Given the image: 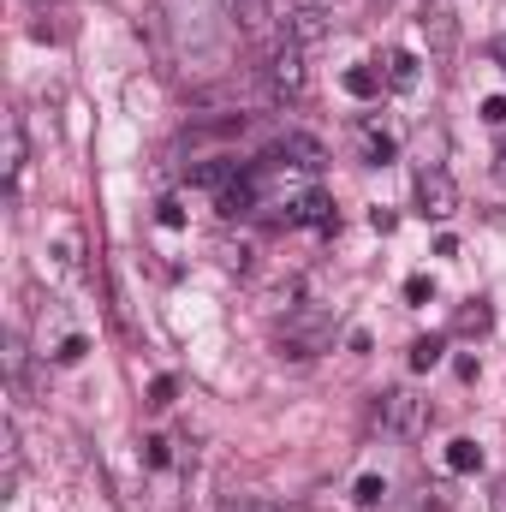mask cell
Listing matches in <instances>:
<instances>
[{
	"instance_id": "30bf717a",
	"label": "cell",
	"mask_w": 506,
	"mask_h": 512,
	"mask_svg": "<svg viewBox=\"0 0 506 512\" xmlns=\"http://www.w3.org/2000/svg\"><path fill=\"white\" fill-rule=\"evenodd\" d=\"M423 30H429V54L447 60L453 42H459V18H453V6H447V0H429V6H423Z\"/></svg>"
},
{
	"instance_id": "52a82bcc",
	"label": "cell",
	"mask_w": 506,
	"mask_h": 512,
	"mask_svg": "<svg viewBox=\"0 0 506 512\" xmlns=\"http://www.w3.org/2000/svg\"><path fill=\"white\" fill-rule=\"evenodd\" d=\"M328 340H334V328H328L322 316H292V322L280 328V358H316Z\"/></svg>"
},
{
	"instance_id": "5b68a950",
	"label": "cell",
	"mask_w": 506,
	"mask_h": 512,
	"mask_svg": "<svg viewBox=\"0 0 506 512\" xmlns=\"http://www.w3.org/2000/svg\"><path fill=\"white\" fill-rule=\"evenodd\" d=\"M417 209L429 215V221H447L453 209H459V185L447 179V167H417Z\"/></svg>"
},
{
	"instance_id": "44dd1931",
	"label": "cell",
	"mask_w": 506,
	"mask_h": 512,
	"mask_svg": "<svg viewBox=\"0 0 506 512\" xmlns=\"http://www.w3.org/2000/svg\"><path fill=\"white\" fill-rule=\"evenodd\" d=\"M143 459H149L155 471H161V465H173V441H167V435H149V441H143Z\"/></svg>"
},
{
	"instance_id": "ac0fdd59",
	"label": "cell",
	"mask_w": 506,
	"mask_h": 512,
	"mask_svg": "<svg viewBox=\"0 0 506 512\" xmlns=\"http://www.w3.org/2000/svg\"><path fill=\"white\" fill-rule=\"evenodd\" d=\"M340 84H346V96H358V102H370V96L381 90V78L370 72V66H352V72H346Z\"/></svg>"
},
{
	"instance_id": "e0dca14e",
	"label": "cell",
	"mask_w": 506,
	"mask_h": 512,
	"mask_svg": "<svg viewBox=\"0 0 506 512\" xmlns=\"http://www.w3.org/2000/svg\"><path fill=\"white\" fill-rule=\"evenodd\" d=\"M441 352H447V340H441V334H423V340L411 346V370H417V376H423V370H435V364H441Z\"/></svg>"
},
{
	"instance_id": "3957f363",
	"label": "cell",
	"mask_w": 506,
	"mask_h": 512,
	"mask_svg": "<svg viewBox=\"0 0 506 512\" xmlns=\"http://www.w3.org/2000/svg\"><path fill=\"white\" fill-rule=\"evenodd\" d=\"M161 6H167V24H173L179 48H191V54H215L221 48V30L209 18V0H161Z\"/></svg>"
},
{
	"instance_id": "f1b7e54d",
	"label": "cell",
	"mask_w": 506,
	"mask_h": 512,
	"mask_svg": "<svg viewBox=\"0 0 506 512\" xmlns=\"http://www.w3.org/2000/svg\"><path fill=\"white\" fill-rule=\"evenodd\" d=\"M495 60H501V72H506V36H495Z\"/></svg>"
},
{
	"instance_id": "d6a6232c",
	"label": "cell",
	"mask_w": 506,
	"mask_h": 512,
	"mask_svg": "<svg viewBox=\"0 0 506 512\" xmlns=\"http://www.w3.org/2000/svg\"><path fill=\"white\" fill-rule=\"evenodd\" d=\"M316 6H322V12H328V6H334V0H316Z\"/></svg>"
},
{
	"instance_id": "484cf974",
	"label": "cell",
	"mask_w": 506,
	"mask_h": 512,
	"mask_svg": "<svg viewBox=\"0 0 506 512\" xmlns=\"http://www.w3.org/2000/svg\"><path fill=\"white\" fill-rule=\"evenodd\" d=\"M483 120L495 131H506V96H489V102H483Z\"/></svg>"
},
{
	"instance_id": "83f0119b",
	"label": "cell",
	"mask_w": 506,
	"mask_h": 512,
	"mask_svg": "<svg viewBox=\"0 0 506 512\" xmlns=\"http://www.w3.org/2000/svg\"><path fill=\"white\" fill-rule=\"evenodd\" d=\"M370 227H376V233H393V227H399V215H393V209H370Z\"/></svg>"
},
{
	"instance_id": "7a4b0ae2",
	"label": "cell",
	"mask_w": 506,
	"mask_h": 512,
	"mask_svg": "<svg viewBox=\"0 0 506 512\" xmlns=\"http://www.w3.org/2000/svg\"><path fill=\"white\" fill-rule=\"evenodd\" d=\"M304 54H310V48H298L286 30L268 42V90H274V96L298 102V96L310 90V66H304Z\"/></svg>"
},
{
	"instance_id": "ffe728a7",
	"label": "cell",
	"mask_w": 506,
	"mask_h": 512,
	"mask_svg": "<svg viewBox=\"0 0 506 512\" xmlns=\"http://www.w3.org/2000/svg\"><path fill=\"white\" fill-rule=\"evenodd\" d=\"M84 352H90V340H84V334H66V340L54 346V364H78Z\"/></svg>"
},
{
	"instance_id": "4fadbf2b",
	"label": "cell",
	"mask_w": 506,
	"mask_h": 512,
	"mask_svg": "<svg viewBox=\"0 0 506 512\" xmlns=\"http://www.w3.org/2000/svg\"><path fill=\"white\" fill-rule=\"evenodd\" d=\"M0 173H6V185H18V173H24V120L18 114H6V161H0Z\"/></svg>"
},
{
	"instance_id": "d4e9b609",
	"label": "cell",
	"mask_w": 506,
	"mask_h": 512,
	"mask_svg": "<svg viewBox=\"0 0 506 512\" xmlns=\"http://www.w3.org/2000/svg\"><path fill=\"white\" fill-rule=\"evenodd\" d=\"M155 221H161V227H173V233H179V227H185V209H179V203H173V197H167V203H161V209H155Z\"/></svg>"
},
{
	"instance_id": "f546056e",
	"label": "cell",
	"mask_w": 506,
	"mask_h": 512,
	"mask_svg": "<svg viewBox=\"0 0 506 512\" xmlns=\"http://www.w3.org/2000/svg\"><path fill=\"white\" fill-rule=\"evenodd\" d=\"M495 507H501V512H506V483H501V489H495Z\"/></svg>"
},
{
	"instance_id": "ba28073f",
	"label": "cell",
	"mask_w": 506,
	"mask_h": 512,
	"mask_svg": "<svg viewBox=\"0 0 506 512\" xmlns=\"http://www.w3.org/2000/svg\"><path fill=\"white\" fill-rule=\"evenodd\" d=\"M280 209H286V215H280L286 227H334V221H340L328 191H298V197H286Z\"/></svg>"
},
{
	"instance_id": "5bb4252c",
	"label": "cell",
	"mask_w": 506,
	"mask_h": 512,
	"mask_svg": "<svg viewBox=\"0 0 506 512\" xmlns=\"http://www.w3.org/2000/svg\"><path fill=\"white\" fill-rule=\"evenodd\" d=\"M358 143H364V161H370V167H387V161H393V137H387L376 120L358 126Z\"/></svg>"
},
{
	"instance_id": "277c9868",
	"label": "cell",
	"mask_w": 506,
	"mask_h": 512,
	"mask_svg": "<svg viewBox=\"0 0 506 512\" xmlns=\"http://www.w3.org/2000/svg\"><path fill=\"white\" fill-rule=\"evenodd\" d=\"M262 167H298V173H322L328 167V149L316 143V137H304V131H280V137H268V149L256 155Z\"/></svg>"
},
{
	"instance_id": "4316f807",
	"label": "cell",
	"mask_w": 506,
	"mask_h": 512,
	"mask_svg": "<svg viewBox=\"0 0 506 512\" xmlns=\"http://www.w3.org/2000/svg\"><path fill=\"white\" fill-rule=\"evenodd\" d=\"M221 512H280L274 501H256V495H245V501H227Z\"/></svg>"
},
{
	"instance_id": "9c48e42d",
	"label": "cell",
	"mask_w": 506,
	"mask_h": 512,
	"mask_svg": "<svg viewBox=\"0 0 506 512\" xmlns=\"http://www.w3.org/2000/svg\"><path fill=\"white\" fill-rule=\"evenodd\" d=\"M245 173H251V161H239V155H209V161H197V167H191V185H203V191H215V197H221V191H227V185H239Z\"/></svg>"
},
{
	"instance_id": "7402d4cb",
	"label": "cell",
	"mask_w": 506,
	"mask_h": 512,
	"mask_svg": "<svg viewBox=\"0 0 506 512\" xmlns=\"http://www.w3.org/2000/svg\"><path fill=\"white\" fill-rule=\"evenodd\" d=\"M173 393H179L173 376H155V382H149V405H155V411H167V405H173Z\"/></svg>"
},
{
	"instance_id": "603a6c76",
	"label": "cell",
	"mask_w": 506,
	"mask_h": 512,
	"mask_svg": "<svg viewBox=\"0 0 506 512\" xmlns=\"http://www.w3.org/2000/svg\"><path fill=\"white\" fill-rule=\"evenodd\" d=\"M381 495H387L381 477H358V495H352V501H358V507H381Z\"/></svg>"
},
{
	"instance_id": "8992f818",
	"label": "cell",
	"mask_w": 506,
	"mask_h": 512,
	"mask_svg": "<svg viewBox=\"0 0 506 512\" xmlns=\"http://www.w3.org/2000/svg\"><path fill=\"white\" fill-rule=\"evenodd\" d=\"M280 30L298 42V48H322L328 42V12L316 0H286L280 6Z\"/></svg>"
},
{
	"instance_id": "4dcf8cb0",
	"label": "cell",
	"mask_w": 506,
	"mask_h": 512,
	"mask_svg": "<svg viewBox=\"0 0 506 512\" xmlns=\"http://www.w3.org/2000/svg\"><path fill=\"white\" fill-rule=\"evenodd\" d=\"M221 12H227V18H233V12H239V0H221Z\"/></svg>"
},
{
	"instance_id": "6da1fadb",
	"label": "cell",
	"mask_w": 506,
	"mask_h": 512,
	"mask_svg": "<svg viewBox=\"0 0 506 512\" xmlns=\"http://www.w3.org/2000/svg\"><path fill=\"white\" fill-rule=\"evenodd\" d=\"M429 399L423 393H411V387H387L376 399V423H381V435H393V441H417L423 429H429Z\"/></svg>"
},
{
	"instance_id": "2e32d148",
	"label": "cell",
	"mask_w": 506,
	"mask_h": 512,
	"mask_svg": "<svg viewBox=\"0 0 506 512\" xmlns=\"http://www.w3.org/2000/svg\"><path fill=\"white\" fill-rule=\"evenodd\" d=\"M453 328H459V334H489V328H495V310H489L483 298H471V304L453 316Z\"/></svg>"
},
{
	"instance_id": "cb8c5ba5",
	"label": "cell",
	"mask_w": 506,
	"mask_h": 512,
	"mask_svg": "<svg viewBox=\"0 0 506 512\" xmlns=\"http://www.w3.org/2000/svg\"><path fill=\"white\" fill-rule=\"evenodd\" d=\"M6 376H12V382L24 376V340H18V334H6Z\"/></svg>"
},
{
	"instance_id": "7c38bea8",
	"label": "cell",
	"mask_w": 506,
	"mask_h": 512,
	"mask_svg": "<svg viewBox=\"0 0 506 512\" xmlns=\"http://www.w3.org/2000/svg\"><path fill=\"white\" fill-rule=\"evenodd\" d=\"M417 78H423V60L405 54V48H393V54H387V90L405 96V90H417Z\"/></svg>"
},
{
	"instance_id": "9a60e30c",
	"label": "cell",
	"mask_w": 506,
	"mask_h": 512,
	"mask_svg": "<svg viewBox=\"0 0 506 512\" xmlns=\"http://www.w3.org/2000/svg\"><path fill=\"white\" fill-rule=\"evenodd\" d=\"M447 471H459V477H471V471H483V447H477L471 435H459V441L447 447Z\"/></svg>"
},
{
	"instance_id": "d6986e66",
	"label": "cell",
	"mask_w": 506,
	"mask_h": 512,
	"mask_svg": "<svg viewBox=\"0 0 506 512\" xmlns=\"http://www.w3.org/2000/svg\"><path fill=\"white\" fill-rule=\"evenodd\" d=\"M405 304H435V280L429 274H411L405 280Z\"/></svg>"
},
{
	"instance_id": "8fae6325",
	"label": "cell",
	"mask_w": 506,
	"mask_h": 512,
	"mask_svg": "<svg viewBox=\"0 0 506 512\" xmlns=\"http://www.w3.org/2000/svg\"><path fill=\"white\" fill-rule=\"evenodd\" d=\"M18 465H24V453H18V423L6 417V423H0V489H6V495L18 489Z\"/></svg>"
},
{
	"instance_id": "1f68e13d",
	"label": "cell",
	"mask_w": 506,
	"mask_h": 512,
	"mask_svg": "<svg viewBox=\"0 0 506 512\" xmlns=\"http://www.w3.org/2000/svg\"><path fill=\"white\" fill-rule=\"evenodd\" d=\"M495 173H501V185H506V143H501V167H495Z\"/></svg>"
}]
</instances>
